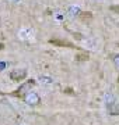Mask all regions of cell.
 <instances>
[{
    "label": "cell",
    "mask_w": 119,
    "mask_h": 125,
    "mask_svg": "<svg viewBox=\"0 0 119 125\" xmlns=\"http://www.w3.org/2000/svg\"><path fill=\"white\" fill-rule=\"evenodd\" d=\"M32 86H35V81L34 79H28L25 83H23V85L20 86L17 90H14V92H11L10 93V96H14V97H24V94H27L30 90H31Z\"/></svg>",
    "instance_id": "6da1fadb"
},
{
    "label": "cell",
    "mask_w": 119,
    "mask_h": 125,
    "mask_svg": "<svg viewBox=\"0 0 119 125\" xmlns=\"http://www.w3.org/2000/svg\"><path fill=\"white\" fill-rule=\"evenodd\" d=\"M23 100L27 103L28 106H31V107H37L41 104V97H39V94L35 93V92H28L27 94H24Z\"/></svg>",
    "instance_id": "7a4b0ae2"
},
{
    "label": "cell",
    "mask_w": 119,
    "mask_h": 125,
    "mask_svg": "<svg viewBox=\"0 0 119 125\" xmlns=\"http://www.w3.org/2000/svg\"><path fill=\"white\" fill-rule=\"evenodd\" d=\"M27 76V70H13V71L10 72V78L15 82H20V81H23L24 78Z\"/></svg>",
    "instance_id": "3957f363"
},
{
    "label": "cell",
    "mask_w": 119,
    "mask_h": 125,
    "mask_svg": "<svg viewBox=\"0 0 119 125\" xmlns=\"http://www.w3.org/2000/svg\"><path fill=\"white\" fill-rule=\"evenodd\" d=\"M49 43L53 46H62V47H70V49H74L76 47L72 42L64 40V39H49Z\"/></svg>",
    "instance_id": "277c9868"
},
{
    "label": "cell",
    "mask_w": 119,
    "mask_h": 125,
    "mask_svg": "<svg viewBox=\"0 0 119 125\" xmlns=\"http://www.w3.org/2000/svg\"><path fill=\"white\" fill-rule=\"evenodd\" d=\"M80 13H81V11H80L78 7H72V9H70V14H72V15H80Z\"/></svg>",
    "instance_id": "5b68a950"
},
{
    "label": "cell",
    "mask_w": 119,
    "mask_h": 125,
    "mask_svg": "<svg viewBox=\"0 0 119 125\" xmlns=\"http://www.w3.org/2000/svg\"><path fill=\"white\" fill-rule=\"evenodd\" d=\"M80 17H81L83 20H86V18H87V20H91L92 14L91 13H83V11H81V13H80Z\"/></svg>",
    "instance_id": "8992f818"
},
{
    "label": "cell",
    "mask_w": 119,
    "mask_h": 125,
    "mask_svg": "<svg viewBox=\"0 0 119 125\" xmlns=\"http://www.w3.org/2000/svg\"><path fill=\"white\" fill-rule=\"evenodd\" d=\"M39 79H41V82H45V83H52V78H48V76H41Z\"/></svg>",
    "instance_id": "52a82bcc"
},
{
    "label": "cell",
    "mask_w": 119,
    "mask_h": 125,
    "mask_svg": "<svg viewBox=\"0 0 119 125\" xmlns=\"http://www.w3.org/2000/svg\"><path fill=\"white\" fill-rule=\"evenodd\" d=\"M111 11H114V13L119 14V4H114V6H111Z\"/></svg>",
    "instance_id": "ba28073f"
},
{
    "label": "cell",
    "mask_w": 119,
    "mask_h": 125,
    "mask_svg": "<svg viewBox=\"0 0 119 125\" xmlns=\"http://www.w3.org/2000/svg\"><path fill=\"white\" fill-rule=\"evenodd\" d=\"M112 60H114L115 65H116V67H119V54H115L114 57H112Z\"/></svg>",
    "instance_id": "9c48e42d"
},
{
    "label": "cell",
    "mask_w": 119,
    "mask_h": 125,
    "mask_svg": "<svg viewBox=\"0 0 119 125\" xmlns=\"http://www.w3.org/2000/svg\"><path fill=\"white\" fill-rule=\"evenodd\" d=\"M88 58V54H80V56H77V57H76V60H78V61H80V60H87Z\"/></svg>",
    "instance_id": "30bf717a"
},
{
    "label": "cell",
    "mask_w": 119,
    "mask_h": 125,
    "mask_svg": "<svg viewBox=\"0 0 119 125\" xmlns=\"http://www.w3.org/2000/svg\"><path fill=\"white\" fill-rule=\"evenodd\" d=\"M64 92H66V93H70V94H72V96H73V94H74V92H73V90H72V89H64Z\"/></svg>",
    "instance_id": "8fae6325"
},
{
    "label": "cell",
    "mask_w": 119,
    "mask_h": 125,
    "mask_svg": "<svg viewBox=\"0 0 119 125\" xmlns=\"http://www.w3.org/2000/svg\"><path fill=\"white\" fill-rule=\"evenodd\" d=\"M4 67H6V64H4V62H1V64H0V70H3Z\"/></svg>",
    "instance_id": "7c38bea8"
}]
</instances>
